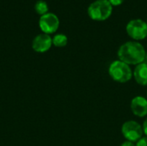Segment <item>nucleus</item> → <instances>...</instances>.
I'll use <instances>...</instances> for the list:
<instances>
[{"label":"nucleus","instance_id":"obj_1","mask_svg":"<svg viewBox=\"0 0 147 146\" xmlns=\"http://www.w3.org/2000/svg\"><path fill=\"white\" fill-rule=\"evenodd\" d=\"M117 55L120 60L129 65H138L146 60V51L142 44L135 40L123 43L118 49Z\"/></svg>","mask_w":147,"mask_h":146},{"label":"nucleus","instance_id":"obj_2","mask_svg":"<svg viewBox=\"0 0 147 146\" xmlns=\"http://www.w3.org/2000/svg\"><path fill=\"white\" fill-rule=\"evenodd\" d=\"M87 12L90 19L102 22L110 17L113 12V6L109 0H96L89 5Z\"/></svg>","mask_w":147,"mask_h":146},{"label":"nucleus","instance_id":"obj_3","mask_svg":"<svg viewBox=\"0 0 147 146\" xmlns=\"http://www.w3.org/2000/svg\"><path fill=\"white\" fill-rule=\"evenodd\" d=\"M109 74L115 82L124 83L130 81L133 77V71L129 65L118 59L113 61L109 67Z\"/></svg>","mask_w":147,"mask_h":146},{"label":"nucleus","instance_id":"obj_4","mask_svg":"<svg viewBox=\"0 0 147 146\" xmlns=\"http://www.w3.org/2000/svg\"><path fill=\"white\" fill-rule=\"evenodd\" d=\"M126 30L129 37L135 41L144 40L147 37L146 22L140 18L130 20L126 26Z\"/></svg>","mask_w":147,"mask_h":146},{"label":"nucleus","instance_id":"obj_5","mask_svg":"<svg viewBox=\"0 0 147 146\" xmlns=\"http://www.w3.org/2000/svg\"><path fill=\"white\" fill-rule=\"evenodd\" d=\"M121 133L127 141L133 143L138 142L144 134L142 126L135 120H127L124 122L121 126Z\"/></svg>","mask_w":147,"mask_h":146},{"label":"nucleus","instance_id":"obj_6","mask_svg":"<svg viewBox=\"0 0 147 146\" xmlns=\"http://www.w3.org/2000/svg\"><path fill=\"white\" fill-rule=\"evenodd\" d=\"M39 26L42 32L47 34H53L56 32L59 26V17L51 12H48L40 16L39 20Z\"/></svg>","mask_w":147,"mask_h":146},{"label":"nucleus","instance_id":"obj_7","mask_svg":"<svg viewBox=\"0 0 147 146\" xmlns=\"http://www.w3.org/2000/svg\"><path fill=\"white\" fill-rule=\"evenodd\" d=\"M53 45V39L49 34H38L33 40L32 47L37 52H45L48 51Z\"/></svg>","mask_w":147,"mask_h":146},{"label":"nucleus","instance_id":"obj_8","mask_svg":"<svg viewBox=\"0 0 147 146\" xmlns=\"http://www.w3.org/2000/svg\"><path fill=\"white\" fill-rule=\"evenodd\" d=\"M131 110L138 117L143 118L147 115V98L137 96L131 101Z\"/></svg>","mask_w":147,"mask_h":146},{"label":"nucleus","instance_id":"obj_9","mask_svg":"<svg viewBox=\"0 0 147 146\" xmlns=\"http://www.w3.org/2000/svg\"><path fill=\"white\" fill-rule=\"evenodd\" d=\"M134 77L135 81L142 86H147V63L143 62L136 65L134 71Z\"/></svg>","mask_w":147,"mask_h":146},{"label":"nucleus","instance_id":"obj_10","mask_svg":"<svg viewBox=\"0 0 147 146\" xmlns=\"http://www.w3.org/2000/svg\"><path fill=\"white\" fill-rule=\"evenodd\" d=\"M52 39H53V45H54L57 47L65 46L68 42V38L64 34H57Z\"/></svg>","mask_w":147,"mask_h":146},{"label":"nucleus","instance_id":"obj_11","mask_svg":"<svg viewBox=\"0 0 147 146\" xmlns=\"http://www.w3.org/2000/svg\"><path fill=\"white\" fill-rule=\"evenodd\" d=\"M35 10L38 14L43 15L47 13H48V5L47 3V2L43 1V0H39L36 2L35 3Z\"/></svg>","mask_w":147,"mask_h":146},{"label":"nucleus","instance_id":"obj_12","mask_svg":"<svg viewBox=\"0 0 147 146\" xmlns=\"http://www.w3.org/2000/svg\"><path fill=\"white\" fill-rule=\"evenodd\" d=\"M136 146H147V136L142 137L135 145Z\"/></svg>","mask_w":147,"mask_h":146},{"label":"nucleus","instance_id":"obj_13","mask_svg":"<svg viewBox=\"0 0 147 146\" xmlns=\"http://www.w3.org/2000/svg\"><path fill=\"white\" fill-rule=\"evenodd\" d=\"M109 2L114 7V6H119V5L122 4L124 0H109Z\"/></svg>","mask_w":147,"mask_h":146},{"label":"nucleus","instance_id":"obj_14","mask_svg":"<svg viewBox=\"0 0 147 146\" xmlns=\"http://www.w3.org/2000/svg\"><path fill=\"white\" fill-rule=\"evenodd\" d=\"M121 146H136L134 145V143H133V142H131V141H127V140H126L125 142H123L122 144H121Z\"/></svg>","mask_w":147,"mask_h":146},{"label":"nucleus","instance_id":"obj_15","mask_svg":"<svg viewBox=\"0 0 147 146\" xmlns=\"http://www.w3.org/2000/svg\"><path fill=\"white\" fill-rule=\"evenodd\" d=\"M142 127H143V132H144V134H146L147 136V118L145 120V121H144V123H143V126H142Z\"/></svg>","mask_w":147,"mask_h":146},{"label":"nucleus","instance_id":"obj_16","mask_svg":"<svg viewBox=\"0 0 147 146\" xmlns=\"http://www.w3.org/2000/svg\"><path fill=\"white\" fill-rule=\"evenodd\" d=\"M146 63H147V52H146Z\"/></svg>","mask_w":147,"mask_h":146},{"label":"nucleus","instance_id":"obj_17","mask_svg":"<svg viewBox=\"0 0 147 146\" xmlns=\"http://www.w3.org/2000/svg\"><path fill=\"white\" fill-rule=\"evenodd\" d=\"M146 23H147V20H146Z\"/></svg>","mask_w":147,"mask_h":146},{"label":"nucleus","instance_id":"obj_18","mask_svg":"<svg viewBox=\"0 0 147 146\" xmlns=\"http://www.w3.org/2000/svg\"><path fill=\"white\" fill-rule=\"evenodd\" d=\"M146 96H147V92H146Z\"/></svg>","mask_w":147,"mask_h":146}]
</instances>
